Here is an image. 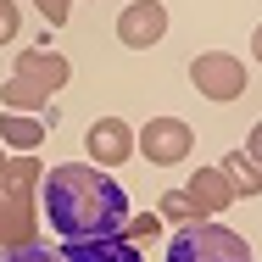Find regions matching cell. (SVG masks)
Returning a JSON list of instances; mask_svg holds the SVG:
<instances>
[{"mask_svg":"<svg viewBox=\"0 0 262 262\" xmlns=\"http://www.w3.org/2000/svg\"><path fill=\"white\" fill-rule=\"evenodd\" d=\"M217 173L229 179L234 201H240V195H262V167H257L251 157H246V151H229V157L217 162Z\"/></svg>","mask_w":262,"mask_h":262,"instance_id":"cell-12","label":"cell"},{"mask_svg":"<svg viewBox=\"0 0 262 262\" xmlns=\"http://www.w3.org/2000/svg\"><path fill=\"white\" fill-rule=\"evenodd\" d=\"M6 162H11V157H6V145H0V173H6Z\"/></svg>","mask_w":262,"mask_h":262,"instance_id":"cell-21","label":"cell"},{"mask_svg":"<svg viewBox=\"0 0 262 262\" xmlns=\"http://www.w3.org/2000/svg\"><path fill=\"white\" fill-rule=\"evenodd\" d=\"M246 157H251V162L262 167V117L251 123V140H246Z\"/></svg>","mask_w":262,"mask_h":262,"instance_id":"cell-19","label":"cell"},{"mask_svg":"<svg viewBox=\"0 0 262 262\" xmlns=\"http://www.w3.org/2000/svg\"><path fill=\"white\" fill-rule=\"evenodd\" d=\"M0 262H61V246L34 240V246H17V251H0Z\"/></svg>","mask_w":262,"mask_h":262,"instance_id":"cell-16","label":"cell"},{"mask_svg":"<svg viewBox=\"0 0 262 262\" xmlns=\"http://www.w3.org/2000/svg\"><path fill=\"white\" fill-rule=\"evenodd\" d=\"M157 217H167V223H179V229H184V223H201V217H195V207H190V195H184V190H167V195H162L157 201Z\"/></svg>","mask_w":262,"mask_h":262,"instance_id":"cell-15","label":"cell"},{"mask_svg":"<svg viewBox=\"0 0 262 262\" xmlns=\"http://www.w3.org/2000/svg\"><path fill=\"white\" fill-rule=\"evenodd\" d=\"M39 217H51V229L73 240H117L128 223V195L123 184L90 167V162H56L39 179Z\"/></svg>","mask_w":262,"mask_h":262,"instance_id":"cell-1","label":"cell"},{"mask_svg":"<svg viewBox=\"0 0 262 262\" xmlns=\"http://www.w3.org/2000/svg\"><path fill=\"white\" fill-rule=\"evenodd\" d=\"M162 34H167V6L162 0H128L117 11V39L128 51H151Z\"/></svg>","mask_w":262,"mask_h":262,"instance_id":"cell-8","label":"cell"},{"mask_svg":"<svg viewBox=\"0 0 262 262\" xmlns=\"http://www.w3.org/2000/svg\"><path fill=\"white\" fill-rule=\"evenodd\" d=\"M56 123H45V117H28V112H6L0 117V145L6 151H17V157H34L39 145H45V134H51Z\"/></svg>","mask_w":262,"mask_h":262,"instance_id":"cell-10","label":"cell"},{"mask_svg":"<svg viewBox=\"0 0 262 262\" xmlns=\"http://www.w3.org/2000/svg\"><path fill=\"white\" fill-rule=\"evenodd\" d=\"M184 195H190V207H195L201 223H207L212 212H229V207H234V190H229V179H223L217 167H195L190 184H184Z\"/></svg>","mask_w":262,"mask_h":262,"instance_id":"cell-9","label":"cell"},{"mask_svg":"<svg viewBox=\"0 0 262 262\" xmlns=\"http://www.w3.org/2000/svg\"><path fill=\"white\" fill-rule=\"evenodd\" d=\"M73 78V61L51 45H34V51H17L11 61V78L0 84V106L6 112H39V106H51V95Z\"/></svg>","mask_w":262,"mask_h":262,"instance_id":"cell-2","label":"cell"},{"mask_svg":"<svg viewBox=\"0 0 262 262\" xmlns=\"http://www.w3.org/2000/svg\"><path fill=\"white\" fill-rule=\"evenodd\" d=\"M190 84L207 101H240L246 95V61L229 56V51H201L190 61Z\"/></svg>","mask_w":262,"mask_h":262,"instance_id":"cell-5","label":"cell"},{"mask_svg":"<svg viewBox=\"0 0 262 262\" xmlns=\"http://www.w3.org/2000/svg\"><path fill=\"white\" fill-rule=\"evenodd\" d=\"M17 34H23V11H17L11 0H0V45H11Z\"/></svg>","mask_w":262,"mask_h":262,"instance_id":"cell-17","label":"cell"},{"mask_svg":"<svg viewBox=\"0 0 262 262\" xmlns=\"http://www.w3.org/2000/svg\"><path fill=\"white\" fill-rule=\"evenodd\" d=\"M84 151H90V167H123V162L134 157V128L123 123V117H95L90 128H84Z\"/></svg>","mask_w":262,"mask_h":262,"instance_id":"cell-7","label":"cell"},{"mask_svg":"<svg viewBox=\"0 0 262 262\" xmlns=\"http://www.w3.org/2000/svg\"><path fill=\"white\" fill-rule=\"evenodd\" d=\"M34 6H39V17H45L51 28H61V23H67V11H73V0H34Z\"/></svg>","mask_w":262,"mask_h":262,"instance_id":"cell-18","label":"cell"},{"mask_svg":"<svg viewBox=\"0 0 262 262\" xmlns=\"http://www.w3.org/2000/svg\"><path fill=\"white\" fill-rule=\"evenodd\" d=\"M167 262H251V246H246V234L207 217V223H184L167 240Z\"/></svg>","mask_w":262,"mask_h":262,"instance_id":"cell-3","label":"cell"},{"mask_svg":"<svg viewBox=\"0 0 262 262\" xmlns=\"http://www.w3.org/2000/svg\"><path fill=\"white\" fill-rule=\"evenodd\" d=\"M134 151L151 162V167H179V162L195 151V128L184 117H151L140 134H134Z\"/></svg>","mask_w":262,"mask_h":262,"instance_id":"cell-4","label":"cell"},{"mask_svg":"<svg viewBox=\"0 0 262 262\" xmlns=\"http://www.w3.org/2000/svg\"><path fill=\"white\" fill-rule=\"evenodd\" d=\"M157 229H162V217H157V212H128V223H123V240H128V246H151V240H157Z\"/></svg>","mask_w":262,"mask_h":262,"instance_id":"cell-14","label":"cell"},{"mask_svg":"<svg viewBox=\"0 0 262 262\" xmlns=\"http://www.w3.org/2000/svg\"><path fill=\"white\" fill-rule=\"evenodd\" d=\"M39 240V223H23L17 212L6 207V195H0V251H17V246H34Z\"/></svg>","mask_w":262,"mask_h":262,"instance_id":"cell-13","label":"cell"},{"mask_svg":"<svg viewBox=\"0 0 262 262\" xmlns=\"http://www.w3.org/2000/svg\"><path fill=\"white\" fill-rule=\"evenodd\" d=\"M251 56L262 61V23H257V34H251Z\"/></svg>","mask_w":262,"mask_h":262,"instance_id":"cell-20","label":"cell"},{"mask_svg":"<svg viewBox=\"0 0 262 262\" xmlns=\"http://www.w3.org/2000/svg\"><path fill=\"white\" fill-rule=\"evenodd\" d=\"M39 179H45V167L34 157H11L6 173H0V195L23 223H39Z\"/></svg>","mask_w":262,"mask_h":262,"instance_id":"cell-6","label":"cell"},{"mask_svg":"<svg viewBox=\"0 0 262 262\" xmlns=\"http://www.w3.org/2000/svg\"><path fill=\"white\" fill-rule=\"evenodd\" d=\"M61 262H140V246H128L123 234L117 240H73V246H61Z\"/></svg>","mask_w":262,"mask_h":262,"instance_id":"cell-11","label":"cell"}]
</instances>
